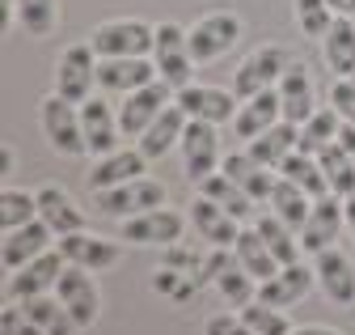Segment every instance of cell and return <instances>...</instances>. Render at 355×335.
Here are the masks:
<instances>
[{"label":"cell","mask_w":355,"mask_h":335,"mask_svg":"<svg viewBox=\"0 0 355 335\" xmlns=\"http://www.w3.org/2000/svg\"><path fill=\"white\" fill-rule=\"evenodd\" d=\"M157 43V26L140 22V17H110L102 26H94L89 47L98 51V60H119V56H153Z\"/></svg>","instance_id":"1"},{"label":"cell","mask_w":355,"mask_h":335,"mask_svg":"<svg viewBox=\"0 0 355 335\" xmlns=\"http://www.w3.org/2000/svg\"><path fill=\"white\" fill-rule=\"evenodd\" d=\"M38 123H42V136L51 140L55 153H64V157H85L89 153L85 128H80V106L60 98L55 90L38 102Z\"/></svg>","instance_id":"2"},{"label":"cell","mask_w":355,"mask_h":335,"mask_svg":"<svg viewBox=\"0 0 355 335\" xmlns=\"http://www.w3.org/2000/svg\"><path fill=\"white\" fill-rule=\"evenodd\" d=\"M241 30H245V26H241V17H237L233 9L203 13V17L187 30L195 64H211V60H220V56H229V51L241 43Z\"/></svg>","instance_id":"3"},{"label":"cell","mask_w":355,"mask_h":335,"mask_svg":"<svg viewBox=\"0 0 355 335\" xmlns=\"http://www.w3.org/2000/svg\"><path fill=\"white\" fill-rule=\"evenodd\" d=\"M153 64H157V76L169 81L173 90L191 85L195 76V56H191V38L178 22H161L157 26V43H153Z\"/></svg>","instance_id":"4"},{"label":"cell","mask_w":355,"mask_h":335,"mask_svg":"<svg viewBox=\"0 0 355 335\" xmlns=\"http://www.w3.org/2000/svg\"><path fill=\"white\" fill-rule=\"evenodd\" d=\"M220 123H207V119H191L187 132H182V145H178V153H182V170L191 183H203L207 174L220 170V161H225V149H220Z\"/></svg>","instance_id":"5"},{"label":"cell","mask_w":355,"mask_h":335,"mask_svg":"<svg viewBox=\"0 0 355 335\" xmlns=\"http://www.w3.org/2000/svg\"><path fill=\"white\" fill-rule=\"evenodd\" d=\"M98 85V51L89 43H72L60 60H55V94L68 102H89Z\"/></svg>","instance_id":"6"},{"label":"cell","mask_w":355,"mask_h":335,"mask_svg":"<svg viewBox=\"0 0 355 335\" xmlns=\"http://www.w3.org/2000/svg\"><path fill=\"white\" fill-rule=\"evenodd\" d=\"M55 297L64 302V310L76 318V327H94L98 314H102V288H98V272H89V268H76L68 263L60 284H55Z\"/></svg>","instance_id":"7"},{"label":"cell","mask_w":355,"mask_h":335,"mask_svg":"<svg viewBox=\"0 0 355 335\" xmlns=\"http://www.w3.org/2000/svg\"><path fill=\"white\" fill-rule=\"evenodd\" d=\"M288 64H292V56L284 47H258V51H250L237 64V72H233V94L245 102V98H254L262 90H275L279 76L288 72Z\"/></svg>","instance_id":"8"},{"label":"cell","mask_w":355,"mask_h":335,"mask_svg":"<svg viewBox=\"0 0 355 335\" xmlns=\"http://www.w3.org/2000/svg\"><path fill=\"white\" fill-rule=\"evenodd\" d=\"M165 183H157V179H131V183H119V187H110V191H94V199H98V213H106V217H119V221H127V217H136V213H148V208H165Z\"/></svg>","instance_id":"9"},{"label":"cell","mask_w":355,"mask_h":335,"mask_svg":"<svg viewBox=\"0 0 355 335\" xmlns=\"http://www.w3.org/2000/svg\"><path fill=\"white\" fill-rule=\"evenodd\" d=\"M182 229H187V217L173 213V208H148V213L119 221V238L131 246H173L182 242Z\"/></svg>","instance_id":"10"},{"label":"cell","mask_w":355,"mask_h":335,"mask_svg":"<svg viewBox=\"0 0 355 335\" xmlns=\"http://www.w3.org/2000/svg\"><path fill=\"white\" fill-rule=\"evenodd\" d=\"M173 98H178V90L169 85V81H148L144 90H136V94H123V106H119V123H123V136H144L148 132V123L165 111V106H173Z\"/></svg>","instance_id":"11"},{"label":"cell","mask_w":355,"mask_h":335,"mask_svg":"<svg viewBox=\"0 0 355 335\" xmlns=\"http://www.w3.org/2000/svg\"><path fill=\"white\" fill-rule=\"evenodd\" d=\"M347 229V213H343V195H322L313 199V208H309V221L300 229V246L309 250V255H322V250H330L338 242V234Z\"/></svg>","instance_id":"12"},{"label":"cell","mask_w":355,"mask_h":335,"mask_svg":"<svg viewBox=\"0 0 355 335\" xmlns=\"http://www.w3.org/2000/svg\"><path fill=\"white\" fill-rule=\"evenodd\" d=\"M64 268H68L64 250H47V255L30 259L26 268L9 272V297H13V302H26V297H42V293H55V284H60Z\"/></svg>","instance_id":"13"},{"label":"cell","mask_w":355,"mask_h":335,"mask_svg":"<svg viewBox=\"0 0 355 335\" xmlns=\"http://www.w3.org/2000/svg\"><path fill=\"white\" fill-rule=\"evenodd\" d=\"M80 128H85V145L94 157H106V153L123 149V123H119V111L106 98L80 102Z\"/></svg>","instance_id":"14"},{"label":"cell","mask_w":355,"mask_h":335,"mask_svg":"<svg viewBox=\"0 0 355 335\" xmlns=\"http://www.w3.org/2000/svg\"><path fill=\"white\" fill-rule=\"evenodd\" d=\"M313 272H318V288L330 306H355V263L347 259V250L330 246L322 255H313Z\"/></svg>","instance_id":"15"},{"label":"cell","mask_w":355,"mask_h":335,"mask_svg":"<svg viewBox=\"0 0 355 335\" xmlns=\"http://www.w3.org/2000/svg\"><path fill=\"white\" fill-rule=\"evenodd\" d=\"M173 102L187 111V119H207V123H233V115H237V106H241V98H237L233 90H220V85H195V81L178 90Z\"/></svg>","instance_id":"16"},{"label":"cell","mask_w":355,"mask_h":335,"mask_svg":"<svg viewBox=\"0 0 355 335\" xmlns=\"http://www.w3.org/2000/svg\"><path fill=\"white\" fill-rule=\"evenodd\" d=\"M51 242H55V234H51V225L42 221V217L30 221V225L5 229V242H0V263H5V272H17V268H26L30 259L47 255Z\"/></svg>","instance_id":"17"},{"label":"cell","mask_w":355,"mask_h":335,"mask_svg":"<svg viewBox=\"0 0 355 335\" xmlns=\"http://www.w3.org/2000/svg\"><path fill=\"white\" fill-rule=\"evenodd\" d=\"M313 288H318V272L309 268V263H284L271 280H262V284H258V302L288 310V306L304 302Z\"/></svg>","instance_id":"18"},{"label":"cell","mask_w":355,"mask_h":335,"mask_svg":"<svg viewBox=\"0 0 355 335\" xmlns=\"http://www.w3.org/2000/svg\"><path fill=\"white\" fill-rule=\"evenodd\" d=\"M148 81H157L153 56H119V60H98V85L106 94H136Z\"/></svg>","instance_id":"19"},{"label":"cell","mask_w":355,"mask_h":335,"mask_svg":"<svg viewBox=\"0 0 355 335\" xmlns=\"http://www.w3.org/2000/svg\"><path fill=\"white\" fill-rule=\"evenodd\" d=\"M60 250H64V259L76 263V268H89V272H106L123 259V242H110V238H98V234H68L60 238Z\"/></svg>","instance_id":"20"},{"label":"cell","mask_w":355,"mask_h":335,"mask_svg":"<svg viewBox=\"0 0 355 335\" xmlns=\"http://www.w3.org/2000/svg\"><path fill=\"white\" fill-rule=\"evenodd\" d=\"M191 225H195V234L207 242V246H237V238H241V221L233 217V213H225L216 199H207V195H195L191 199Z\"/></svg>","instance_id":"21"},{"label":"cell","mask_w":355,"mask_h":335,"mask_svg":"<svg viewBox=\"0 0 355 335\" xmlns=\"http://www.w3.org/2000/svg\"><path fill=\"white\" fill-rule=\"evenodd\" d=\"M279 102H284V119L288 123H296V128H300V123L309 119V115H313L318 111V90H313V76H309V68L304 64H288V72L279 76Z\"/></svg>","instance_id":"22"},{"label":"cell","mask_w":355,"mask_h":335,"mask_svg":"<svg viewBox=\"0 0 355 335\" xmlns=\"http://www.w3.org/2000/svg\"><path fill=\"white\" fill-rule=\"evenodd\" d=\"M220 170H225L237 187H245V195H250V199L271 204V191H275V183H279V170H266V165H262V161H254L250 153H225Z\"/></svg>","instance_id":"23"},{"label":"cell","mask_w":355,"mask_h":335,"mask_svg":"<svg viewBox=\"0 0 355 335\" xmlns=\"http://www.w3.org/2000/svg\"><path fill=\"white\" fill-rule=\"evenodd\" d=\"M279 119H284L279 90H262V94H254V98H245V102L237 106V115H233V132H237L241 140H254V136H262L266 128H275Z\"/></svg>","instance_id":"24"},{"label":"cell","mask_w":355,"mask_h":335,"mask_svg":"<svg viewBox=\"0 0 355 335\" xmlns=\"http://www.w3.org/2000/svg\"><path fill=\"white\" fill-rule=\"evenodd\" d=\"M187 123H191V119H187V111L178 106V102H173V106H165V111L148 123V132L140 136V145H136V149H140L148 161H161L165 153H173L178 145H182Z\"/></svg>","instance_id":"25"},{"label":"cell","mask_w":355,"mask_h":335,"mask_svg":"<svg viewBox=\"0 0 355 335\" xmlns=\"http://www.w3.org/2000/svg\"><path fill=\"white\" fill-rule=\"evenodd\" d=\"M148 170V157L140 149H114L106 157L94 161V174H89V187L94 191H110L119 183H131V179H144Z\"/></svg>","instance_id":"26"},{"label":"cell","mask_w":355,"mask_h":335,"mask_svg":"<svg viewBox=\"0 0 355 335\" xmlns=\"http://www.w3.org/2000/svg\"><path fill=\"white\" fill-rule=\"evenodd\" d=\"M38 217L51 225L55 238H68V234H80L85 229V213H80V204L64 191V187H38Z\"/></svg>","instance_id":"27"},{"label":"cell","mask_w":355,"mask_h":335,"mask_svg":"<svg viewBox=\"0 0 355 335\" xmlns=\"http://www.w3.org/2000/svg\"><path fill=\"white\" fill-rule=\"evenodd\" d=\"M296 140H300V128H296V123H288V119H279L275 128H266L262 136H254L245 153H250L254 161H262L266 170H279L284 157L296 153Z\"/></svg>","instance_id":"28"},{"label":"cell","mask_w":355,"mask_h":335,"mask_svg":"<svg viewBox=\"0 0 355 335\" xmlns=\"http://www.w3.org/2000/svg\"><path fill=\"white\" fill-rule=\"evenodd\" d=\"M322 60L334 76L355 72V17H334V26L322 38Z\"/></svg>","instance_id":"29"},{"label":"cell","mask_w":355,"mask_h":335,"mask_svg":"<svg viewBox=\"0 0 355 335\" xmlns=\"http://www.w3.org/2000/svg\"><path fill=\"white\" fill-rule=\"evenodd\" d=\"M233 259H237V263L258 280V284H262V280H271V276L284 268V263L271 255V246L262 242V234H258V229H241V238H237V246H233Z\"/></svg>","instance_id":"30"},{"label":"cell","mask_w":355,"mask_h":335,"mask_svg":"<svg viewBox=\"0 0 355 335\" xmlns=\"http://www.w3.org/2000/svg\"><path fill=\"white\" fill-rule=\"evenodd\" d=\"M199 195H207V199H216L225 213H233L237 221H250L254 217V208H258V199H250L245 195V187H237L225 170H216V174H207L203 183H199Z\"/></svg>","instance_id":"31"},{"label":"cell","mask_w":355,"mask_h":335,"mask_svg":"<svg viewBox=\"0 0 355 335\" xmlns=\"http://www.w3.org/2000/svg\"><path fill=\"white\" fill-rule=\"evenodd\" d=\"M338 132H343L338 111H334V106H318L313 115L300 123V140H296V149L309 153V157H318L322 149H330V145L338 140Z\"/></svg>","instance_id":"32"},{"label":"cell","mask_w":355,"mask_h":335,"mask_svg":"<svg viewBox=\"0 0 355 335\" xmlns=\"http://www.w3.org/2000/svg\"><path fill=\"white\" fill-rule=\"evenodd\" d=\"M38 327H42V335H76L80 327H76V318L64 310V302L55 297V293H42V297H26V302H17Z\"/></svg>","instance_id":"33"},{"label":"cell","mask_w":355,"mask_h":335,"mask_svg":"<svg viewBox=\"0 0 355 335\" xmlns=\"http://www.w3.org/2000/svg\"><path fill=\"white\" fill-rule=\"evenodd\" d=\"M279 174H284V179H292V183H296L304 195H313V199L330 195V183H326V170H322V161H318V157H309V153H300V149L284 157Z\"/></svg>","instance_id":"34"},{"label":"cell","mask_w":355,"mask_h":335,"mask_svg":"<svg viewBox=\"0 0 355 335\" xmlns=\"http://www.w3.org/2000/svg\"><path fill=\"white\" fill-rule=\"evenodd\" d=\"M254 229L262 234V242L271 246V255H275L279 263H300V250H304V246H300V234H296L288 221H279L275 213H266V217L254 221Z\"/></svg>","instance_id":"35"},{"label":"cell","mask_w":355,"mask_h":335,"mask_svg":"<svg viewBox=\"0 0 355 335\" xmlns=\"http://www.w3.org/2000/svg\"><path fill=\"white\" fill-rule=\"evenodd\" d=\"M309 208H313V195H304L292 179L279 174V183H275V191H271V213H275L279 221H288V225L300 234L304 221H309Z\"/></svg>","instance_id":"36"},{"label":"cell","mask_w":355,"mask_h":335,"mask_svg":"<svg viewBox=\"0 0 355 335\" xmlns=\"http://www.w3.org/2000/svg\"><path fill=\"white\" fill-rule=\"evenodd\" d=\"M17 26L26 38H51L60 26V0H17Z\"/></svg>","instance_id":"37"},{"label":"cell","mask_w":355,"mask_h":335,"mask_svg":"<svg viewBox=\"0 0 355 335\" xmlns=\"http://www.w3.org/2000/svg\"><path fill=\"white\" fill-rule=\"evenodd\" d=\"M318 161H322V170H326V183H330V191L334 195H355V157L334 140L330 149H322L318 153Z\"/></svg>","instance_id":"38"},{"label":"cell","mask_w":355,"mask_h":335,"mask_svg":"<svg viewBox=\"0 0 355 335\" xmlns=\"http://www.w3.org/2000/svg\"><path fill=\"white\" fill-rule=\"evenodd\" d=\"M38 221V195L21 191V187H5L0 191V229H17Z\"/></svg>","instance_id":"39"},{"label":"cell","mask_w":355,"mask_h":335,"mask_svg":"<svg viewBox=\"0 0 355 335\" xmlns=\"http://www.w3.org/2000/svg\"><path fill=\"white\" fill-rule=\"evenodd\" d=\"M216 293L229 302V310H241V306H250L258 297V280L241 263H229L225 272H220V280H216Z\"/></svg>","instance_id":"40"},{"label":"cell","mask_w":355,"mask_h":335,"mask_svg":"<svg viewBox=\"0 0 355 335\" xmlns=\"http://www.w3.org/2000/svg\"><path fill=\"white\" fill-rule=\"evenodd\" d=\"M241 318H245V327L254 331V335H288L292 331V322H288V314L279 310V306H266V302H250V306H241L237 310Z\"/></svg>","instance_id":"41"},{"label":"cell","mask_w":355,"mask_h":335,"mask_svg":"<svg viewBox=\"0 0 355 335\" xmlns=\"http://www.w3.org/2000/svg\"><path fill=\"white\" fill-rule=\"evenodd\" d=\"M296 26L304 38H326V30L334 26V9L330 0H296Z\"/></svg>","instance_id":"42"},{"label":"cell","mask_w":355,"mask_h":335,"mask_svg":"<svg viewBox=\"0 0 355 335\" xmlns=\"http://www.w3.org/2000/svg\"><path fill=\"white\" fill-rule=\"evenodd\" d=\"M148 284H153V293H161V297H169V302H187V297H195V293H199V284L191 276L173 272V268H157Z\"/></svg>","instance_id":"43"},{"label":"cell","mask_w":355,"mask_h":335,"mask_svg":"<svg viewBox=\"0 0 355 335\" xmlns=\"http://www.w3.org/2000/svg\"><path fill=\"white\" fill-rule=\"evenodd\" d=\"M203 259H207V250H195V246H182V242H173V246H165V255H161V268H173V272H182V276H199V268H203Z\"/></svg>","instance_id":"44"},{"label":"cell","mask_w":355,"mask_h":335,"mask_svg":"<svg viewBox=\"0 0 355 335\" xmlns=\"http://www.w3.org/2000/svg\"><path fill=\"white\" fill-rule=\"evenodd\" d=\"M330 106L338 111L343 123H355V76H334V85H330Z\"/></svg>","instance_id":"45"},{"label":"cell","mask_w":355,"mask_h":335,"mask_svg":"<svg viewBox=\"0 0 355 335\" xmlns=\"http://www.w3.org/2000/svg\"><path fill=\"white\" fill-rule=\"evenodd\" d=\"M0 335H42V327L21 306H5V314H0Z\"/></svg>","instance_id":"46"},{"label":"cell","mask_w":355,"mask_h":335,"mask_svg":"<svg viewBox=\"0 0 355 335\" xmlns=\"http://www.w3.org/2000/svg\"><path fill=\"white\" fill-rule=\"evenodd\" d=\"M203 335H254L241 314H211L203 322Z\"/></svg>","instance_id":"47"},{"label":"cell","mask_w":355,"mask_h":335,"mask_svg":"<svg viewBox=\"0 0 355 335\" xmlns=\"http://www.w3.org/2000/svg\"><path fill=\"white\" fill-rule=\"evenodd\" d=\"M288 335H343V331H334V327H322V322H309V327H292Z\"/></svg>","instance_id":"48"},{"label":"cell","mask_w":355,"mask_h":335,"mask_svg":"<svg viewBox=\"0 0 355 335\" xmlns=\"http://www.w3.org/2000/svg\"><path fill=\"white\" fill-rule=\"evenodd\" d=\"M338 145L355 157V123H343V132H338Z\"/></svg>","instance_id":"49"},{"label":"cell","mask_w":355,"mask_h":335,"mask_svg":"<svg viewBox=\"0 0 355 335\" xmlns=\"http://www.w3.org/2000/svg\"><path fill=\"white\" fill-rule=\"evenodd\" d=\"M334 17H355V0H330Z\"/></svg>","instance_id":"50"},{"label":"cell","mask_w":355,"mask_h":335,"mask_svg":"<svg viewBox=\"0 0 355 335\" xmlns=\"http://www.w3.org/2000/svg\"><path fill=\"white\" fill-rule=\"evenodd\" d=\"M0 22H17V0H0Z\"/></svg>","instance_id":"51"},{"label":"cell","mask_w":355,"mask_h":335,"mask_svg":"<svg viewBox=\"0 0 355 335\" xmlns=\"http://www.w3.org/2000/svg\"><path fill=\"white\" fill-rule=\"evenodd\" d=\"M343 213H347V229H351V238H355V195L343 199Z\"/></svg>","instance_id":"52"},{"label":"cell","mask_w":355,"mask_h":335,"mask_svg":"<svg viewBox=\"0 0 355 335\" xmlns=\"http://www.w3.org/2000/svg\"><path fill=\"white\" fill-rule=\"evenodd\" d=\"M17 170V153H13V145H5V179Z\"/></svg>","instance_id":"53"},{"label":"cell","mask_w":355,"mask_h":335,"mask_svg":"<svg viewBox=\"0 0 355 335\" xmlns=\"http://www.w3.org/2000/svg\"><path fill=\"white\" fill-rule=\"evenodd\" d=\"M351 76H355V72H351Z\"/></svg>","instance_id":"54"}]
</instances>
